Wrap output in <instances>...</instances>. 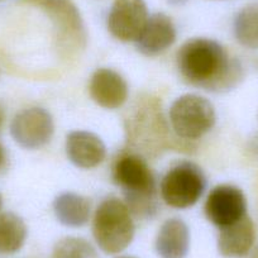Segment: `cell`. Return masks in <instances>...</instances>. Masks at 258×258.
I'll list each match as a JSON object with an SVG mask.
<instances>
[{
    "label": "cell",
    "mask_w": 258,
    "mask_h": 258,
    "mask_svg": "<svg viewBox=\"0 0 258 258\" xmlns=\"http://www.w3.org/2000/svg\"><path fill=\"white\" fill-rule=\"evenodd\" d=\"M255 240V229L248 215L238 222L220 228L218 250L225 258H240L249 254Z\"/></svg>",
    "instance_id": "obj_13"
},
{
    "label": "cell",
    "mask_w": 258,
    "mask_h": 258,
    "mask_svg": "<svg viewBox=\"0 0 258 258\" xmlns=\"http://www.w3.org/2000/svg\"><path fill=\"white\" fill-rule=\"evenodd\" d=\"M248 150L253 153V155L258 156V135L253 136L248 142Z\"/></svg>",
    "instance_id": "obj_20"
},
{
    "label": "cell",
    "mask_w": 258,
    "mask_h": 258,
    "mask_svg": "<svg viewBox=\"0 0 258 258\" xmlns=\"http://www.w3.org/2000/svg\"><path fill=\"white\" fill-rule=\"evenodd\" d=\"M89 91L98 105L110 110L120 108L128 99L125 80L110 69H99L93 74Z\"/></svg>",
    "instance_id": "obj_11"
},
{
    "label": "cell",
    "mask_w": 258,
    "mask_h": 258,
    "mask_svg": "<svg viewBox=\"0 0 258 258\" xmlns=\"http://www.w3.org/2000/svg\"><path fill=\"white\" fill-rule=\"evenodd\" d=\"M53 132V118L46 109L38 106L19 111L11 124L12 137L27 150H38L46 146Z\"/></svg>",
    "instance_id": "obj_8"
},
{
    "label": "cell",
    "mask_w": 258,
    "mask_h": 258,
    "mask_svg": "<svg viewBox=\"0 0 258 258\" xmlns=\"http://www.w3.org/2000/svg\"><path fill=\"white\" fill-rule=\"evenodd\" d=\"M0 208H2V198H0Z\"/></svg>",
    "instance_id": "obj_26"
},
{
    "label": "cell",
    "mask_w": 258,
    "mask_h": 258,
    "mask_svg": "<svg viewBox=\"0 0 258 258\" xmlns=\"http://www.w3.org/2000/svg\"><path fill=\"white\" fill-rule=\"evenodd\" d=\"M89 199L75 192H63L54 199L53 212L61 224L71 228L83 227L90 218Z\"/></svg>",
    "instance_id": "obj_16"
},
{
    "label": "cell",
    "mask_w": 258,
    "mask_h": 258,
    "mask_svg": "<svg viewBox=\"0 0 258 258\" xmlns=\"http://www.w3.org/2000/svg\"><path fill=\"white\" fill-rule=\"evenodd\" d=\"M133 215L123 200L108 198L96 209L93 235L96 244L108 254L123 252L135 238Z\"/></svg>",
    "instance_id": "obj_4"
},
{
    "label": "cell",
    "mask_w": 258,
    "mask_h": 258,
    "mask_svg": "<svg viewBox=\"0 0 258 258\" xmlns=\"http://www.w3.org/2000/svg\"><path fill=\"white\" fill-rule=\"evenodd\" d=\"M161 197L171 208L186 209L197 204L207 188V177L192 162L177 163L166 172L161 181Z\"/></svg>",
    "instance_id": "obj_7"
},
{
    "label": "cell",
    "mask_w": 258,
    "mask_h": 258,
    "mask_svg": "<svg viewBox=\"0 0 258 258\" xmlns=\"http://www.w3.org/2000/svg\"><path fill=\"white\" fill-rule=\"evenodd\" d=\"M51 258H99V255L86 239L66 237L54 244Z\"/></svg>",
    "instance_id": "obj_19"
},
{
    "label": "cell",
    "mask_w": 258,
    "mask_h": 258,
    "mask_svg": "<svg viewBox=\"0 0 258 258\" xmlns=\"http://www.w3.org/2000/svg\"><path fill=\"white\" fill-rule=\"evenodd\" d=\"M208 220L218 228L233 224L247 215V200L240 188L219 185L210 191L205 203Z\"/></svg>",
    "instance_id": "obj_10"
},
{
    "label": "cell",
    "mask_w": 258,
    "mask_h": 258,
    "mask_svg": "<svg viewBox=\"0 0 258 258\" xmlns=\"http://www.w3.org/2000/svg\"><path fill=\"white\" fill-rule=\"evenodd\" d=\"M176 41V27L165 13L148 17L142 33L136 41L138 51L146 56H157L170 48Z\"/></svg>",
    "instance_id": "obj_12"
},
{
    "label": "cell",
    "mask_w": 258,
    "mask_h": 258,
    "mask_svg": "<svg viewBox=\"0 0 258 258\" xmlns=\"http://www.w3.org/2000/svg\"><path fill=\"white\" fill-rule=\"evenodd\" d=\"M27 239V227L13 213H0V254H13L21 250Z\"/></svg>",
    "instance_id": "obj_17"
},
{
    "label": "cell",
    "mask_w": 258,
    "mask_h": 258,
    "mask_svg": "<svg viewBox=\"0 0 258 258\" xmlns=\"http://www.w3.org/2000/svg\"><path fill=\"white\" fill-rule=\"evenodd\" d=\"M66 153L78 167L93 168L105 160L106 147L101 138L94 133L75 131L68 136Z\"/></svg>",
    "instance_id": "obj_14"
},
{
    "label": "cell",
    "mask_w": 258,
    "mask_h": 258,
    "mask_svg": "<svg viewBox=\"0 0 258 258\" xmlns=\"http://www.w3.org/2000/svg\"><path fill=\"white\" fill-rule=\"evenodd\" d=\"M177 69L186 83L213 93L232 90L243 78L239 61L209 38L185 42L177 52Z\"/></svg>",
    "instance_id": "obj_1"
},
{
    "label": "cell",
    "mask_w": 258,
    "mask_h": 258,
    "mask_svg": "<svg viewBox=\"0 0 258 258\" xmlns=\"http://www.w3.org/2000/svg\"><path fill=\"white\" fill-rule=\"evenodd\" d=\"M247 258H258V245L249 252V255Z\"/></svg>",
    "instance_id": "obj_23"
},
{
    "label": "cell",
    "mask_w": 258,
    "mask_h": 258,
    "mask_svg": "<svg viewBox=\"0 0 258 258\" xmlns=\"http://www.w3.org/2000/svg\"><path fill=\"white\" fill-rule=\"evenodd\" d=\"M168 3L172 4V6H182V4H185L187 0H167Z\"/></svg>",
    "instance_id": "obj_22"
},
{
    "label": "cell",
    "mask_w": 258,
    "mask_h": 258,
    "mask_svg": "<svg viewBox=\"0 0 258 258\" xmlns=\"http://www.w3.org/2000/svg\"><path fill=\"white\" fill-rule=\"evenodd\" d=\"M145 0H114L106 19L109 32L123 42H136L148 21Z\"/></svg>",
    "instance_id": "obj_9"
},
{
    "label": "cell",
    "mask_w": 258,
    "mask_h": 258,
    "mask_svg": "<svg viewBox=\"0 0 258 258\" xmlns=\"http://www.w3.org/2000/svg\"><path fill=\"white\" fill-rule=\"evenodd\" d=\"M217 121L214 105L208 99L187 94L176 99L170 108V123L175 136L197 141L213 129Z\"/></svg>",
    "instance_id": "obj_6"
},
{
    "label": "cell",
    "mask_w": 258,
    "mask_h": 258,
    "mask_svg": "<svg viewBox=\"0 0 258 258\" xmlns=\"http://www.w3.org/2000/svg\"><path fill=\"white\" fill-rule=\"evenodd\" d=\"M22 4L39 9L51 19L62 52L73 54L86 46L85 26L73 0H22Z\"/></svg>",
    "instance_id": "obj_5"
},
{
    "label": "cell",
    "mask_w": 258,
    "mask_h": 258,
    "mask_svg": "<svg viewBox=\"0 0 258 258\" xmlns=\"http://www.w3.org/2000/svg\"><path fill=\"white\" fill-rule=\"evenodd\" d=\"M3 123H4V110L3 108L0 106V126L3 125Z\"/></svg>",
    "instance_id": "obj_24"
},
{
    "label": "cell",
    "mask_w": 258,
    "mask_h": 258,
    "mask_svg": "<svg viewBox=\"0 0 258 258\" xmlns=\"http://www.w3.org/2000/svg\"><path fill=\"white\" fill-rule=\"evenodd\" d=\"M190 248V232L183 220H166L156 238V250L161 258H185Z\"/></svg>",
    "instance_id": "obj_15"
},
{
    "label": "cell",
    "mask_w": 258,
    "mask_h": 258,
    "mask_svg": "<svg viewBox=\"0 0 258 258\" xmlns=\"http://www.w3.org/2000/svg\"><path fill=\"white\" fill-rule=\"evenodd\" d=\"M234 36L242 46L258 49V3L245 6L234 19Z\"/></svg>",
    "instance_id": "obj_18"
},
{
    "label": "cell",
    "mask_w": 258,
    "mask_h": 258,
    "mask_svg": "<svg viewBox=\"0 0 258 258\" xmlns=\"http://www.w3.org/2000/svg\"><path fill=\"white\" fill-rule=\"evenodd\" d=\"M114 182L123 190L125 204L132 215L151 219L158 210L157 186L145 157L136 152L123 153L113 168Z\"/></svg>",
    "instance_id": "obj_3"
},
{
    "label": "cell",
    "mask_w": 258,
    "mask_h": 258,
    "mask_svg": "<svg viewBox=\"0 0 258 258\" xmlns=\"http://www.w3.org/2000/svg\"><path fill=\"white\" fill-rule=\"evenodd\" d=\"M126 145L138 155L155 157L167 150L190 152L195 145L173 136L163 116L161 101L152 95L137 99L125 119Z\"/></svg>",
    "instance_id": "obj_2"
},
{
    "label": "cell",
    "mask_w": 258,
    "mask_h": 258,
    "mask_svg": "<svg viewBox=\"0 0 258 258\" xmlns=\"http://www.w3.org/2000/svg\"><path fill=\"white\" fill-rule=\"evenodd\" d=\"M6 162V151H4V147L0 145V167L3 166V163Z\"/></svg>",
    "instance_id": "obj_21"
},
{
    "label": "cell",
    "mask_w": 258,
    "mask_h": 258,
    "mask_svg": "<svg viewBox=\"0 0 258 258\" xmlns=\"http://www.w3.org/2000/svg\"><path fill=\"white\" fill-rule=\"evenodd\" d=\"M116 258H135V257H129V255H121V257H116Z\"/></svg>",
    "instance_id": "obj_25"
}]
</instances>
